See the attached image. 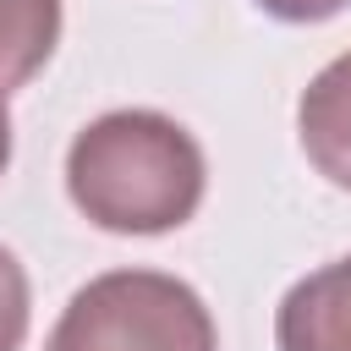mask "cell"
I'll use <instances>...</instances> for the list:
<instances>
[{"mask_svg":"<svg viewBox=\"0 0 351 351\" xmlns=\"http://www.w3.org/2000/svg\"><path fill=\"white\" fill-rule=\"evenodd\" d=\"M11 165V115H5V99H0V176Z\"/></svg>","mask_w":351,"mask_h":351,"instance_id":"obj_8","label":"cell"},{"mask_svg":"<svg viewBox=\"0 0 351 351\" xmlns=\"http://www.w3.org/2000/svg\"><path fill=\"white\" fill-rule=\"evenodd\" d=\"M27 340V269L11 247H0V351H22Z\"/></svg>","mask_w":351,"mask_h":351,"instance_id":"obj_6","label":"cell"},{"mask_svg":"<svg viewBox=\"0 0 351 351\" xmlns=\"http://www.w3.org/2000/svg\"><path fill=\"white\" fill-rule=\"evenodd\" d=\"M60 44V0H0V99L33 82Z\"/></svg>","mask_w":351,"mask_h":351,"instance_id":"obj_5","label":"cell"},{"mask_svg":"<svg viewBox=\"0 0 351 351\" xmlns=\"http://www.w3.org/2000/svg\"><path fill=\"white\" fill-rule=\"evenodd\" d=\"M269 16H280V22H329L335 11H346L351 0H258Z\"/></svg>","mask_w":351,"mask_h":351,"instance_id":"obj_7","label":"cell"},{"mask_svg":"<svg viewBox=\"0 0 351 351\" xmlns=\"http://www.w3.org/2000/svg\"><path fill=\"white\" fill-rule=\"evenodd\" d=\"M44 351H219V335L186 280L110 269L66 302Z\"/></svg>","mask_w":351,"mask_h":351,"instance_id":"obj_2","label":"cell"},{"mask_svg":"<svg viewBox=\"0 0 351 351\" xmlns=\"http://www.w3.org/2000/svg\"><path fill=\"white\" fill-rule=\"evenodd\" d=\"M208 186L197 137L159 110H110L66 148V192L82 219L115 236L181 230Z\"/></svg>","mask_w":351,"mask_h":351,"instance_id":"obj_1","label":"cell"},{"mask_svg":"<svg viewBox=\"0 0 351 351\" xmlns=\"http://www.w3.org/2000/svg\"><path fill=\"white\" fill-rule=\"evenodd\" d=\"M296 137H302V154L307 165L351 192V49L335 55L296 99Z\"/></svg>","mask_w":351,"mask_h":351,"instance_id":"obj_4","label":"cell"},{"mask_svg":"<svg viewBox=\"0 0 351 351\" xmlns=\"http://www.w3.org/2000/svg\"><path fill=\"white\" fill-rule=\"evenodd\" d=\"M280 351H351V252L302 274L274 313Z\"/></svg>","mask_w":351,"mask_h":351,"instance_id":"obj_3","label":"cell"}]
</instances>
